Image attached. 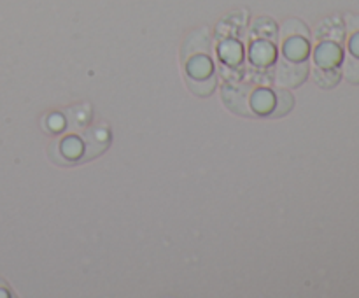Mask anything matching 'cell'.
Listing matches in <instances>:
<instances>
[{"instance_id":"obj_9","label":"cell","mask_w":359,"mask_h":298,"mask_svg":"<svg viewBox=\"0 0 359 298\" xmlns=\"http://www.w3.org/2000/svg\"><path fill=\"white\" fill-rule=\"evenodd\" d=\"M293 37L309 39V30H307V27L302 23V21L287 20L286 23L283 25V28H280V39H283V42H284V41H287V39H293Z\"/></svg>"},{"instance_id":"obj_2","label":"cell","mask_w":359,"mask_h":298,"mask_svg":"<svg viewBox=\"0 0 359 298\" xmlns=\"http://www.w3.org/2000/svg\"><path fill=\"white\" fill-rule=\"evenodd\" d=\"M251 97L252 90L248 84H233V86H226L223 90L224 105L235 114L256 116L251 109Z\"/></svg>"},{"instance_id":"obj_7","label":"cell","mask_w":359,"mask_h":298,"mask_svg":"<svg viewBox=\"0 0 359 298\" xmlns=\"http://www.w3.org/2000/svg\"><path fill=\"white\" fill-rule=\"evenodd\" d=\"M294 98L290 91L279 90L276 93V105H273V111L270 112V118H280V116H286L287 112L293 109Z\"/></svg>"},{"instance_id":"obj_1","label":"cell","mask_w":359,"mask_h":298,"mask_svg":"<svg viewBox=\"0 0 359 298\" xmlns=\"http://www.w3.org/2000/svg\"><path fill=\"white\" fill-rule=\"evenodd\" d=\"M307 72V63L302 60L280 58L276 67V84L283 88H297L304 83Z\"/></svg>"},{"instance_id":"obj_6","label":"cell","mask_w":359,"mask_h":298,"mask_svg":"<svg viewBox=\"0 0 359 298\" xmlns=\"http://www.w3.org/2000/svg\"><path fill=\"white\" fill-rule=\"evenodd\" d=\"M314 81L321 88H333L340 81V72L335 67H316Z\"/></svg>"},{"instance_id":"obj_4","label":"cell","mask_w":359,"mask_h":298,"mask_svg":"<svg viewBox=\"0 0 359 298\" xmlns=\"http://www.w3.org/2000/svg\"><path fill=\"white\" fill-rule=\"evenodd\" d=\"M340 58H342V51H340L339 46L332 44V42L321 44L316 51V62L319 67H335L340 62Z\"/></svg>"},{"instance_id":"obj_11","label":"cell","mask_w":359,"mask_h":298,"mask_svg":"<svg viewBox=\"0 0 359 298\" xmlns=\"http://www.w3.org/2000/svg\"><path fill=\"white\" fill-rule=\"evenodd\" d=\"M251 56L255 62L258 63H269L273 60V48L269 42H258V44L252 46Z\"/></svg>"},{"instance_id":"obj_12","label":"cell","mask_w":359,"mask_h":298,"mask_svg":"<svg viewBox=\"0 0 359 298\" xmlns=\"http://www.w3.org/2000/svg\"><path fill=\"white\" fill-rule=\"evenodd\" d=\"M210 69H212V63H210V60L205 58V56H198V58H193L191 62H189V65H188L189 74H191L193 77L207 76V74L210 72Z\"/></svg>"},{"instance_id":"obj_3","label":"cell","mask_w":359,"mask_h":298,"mask_svg":"<svg viewBox=\"0 0 359 298\" xmlns=\"http://www.w3.org/2000/svg\"><path fill=\"white\" fill-rule=\"evenodd\" d=\"M212 51V42H210V35L207 30H196L188 35L182 46V60L188 62L189 56L195 55H210Z\"/></svg>"},{"instance_id":"obj_14","label":"cell","mask_w":359,"mask_h":298,"mask_svg":"<svg viewBox=\"0 0 359 298\" xmlns=\"http://www.w3.org/2000/svg\"><path fill=\"white\" fill-rule=\"evenodd\" d=\"M347 30L351 34H358L359 32V16H347Z\"/></svg>"},{"instance_id":"obj_10","label":"cell","mask_w":359,"mask_h":298,"mask_svg":"<svg viewBox=\"0 0 359 298\" xmlns=\"http://www.w3.org/2000/svg\"><path fill=\"white\" fill-rule=\"evenodd\" d=\"M344 76L349 83L359 84V56L347 55L344 60Z\"/></svg>"},{"instance_id":"obj_15","label":"cell","mask_w":359,"mask_h":298,"mask_svg":"<svg viewBox=\"0 0 359 298\" xmlns=\"http://www.w3.org/2000/svg\"><path fill=\"white\" fill-rule=\"evenodd\" d=\"M351 51H353V55L359 56V32L358 34H354L353 41H351Z\"/></svg>"},{"instance_id":"obj_13","label":"cell","mask_w":359,"mask_h":298,"mask_svg":"<svg viewBox=\"0 0 359 298\" xmlns=\"http://www.w3.org/2000/svg\"><path fill=\"white\" fill-rule=\"evenodd\" d=\"M272 93L269 91H258V93L252 95V107L259 112H266L272 107Z\"/></svg>"},{"instance_id":"obj_5","label":"cell","mask_w":359,"mask_h":298,"mask_svg":"<svg viewBox=\"0 0 359 298\" xmlns=\"http://www.w3.org/2000/svg\"><path fill=\"white\" fill-rule=\"evenodd\" d=\"M186 84H188L189 90H191L195 95H198V97H209V95L214 91V88H216V79L207 76L203 77L189 76L188 79H186Z\"/></svg>"},{"instance_id":"obj_8","label":"cell","mask_w":359,"mask_h":298,"mask_svg":"<svg viewBox=\"0 0 359 298\" xmlns=\"http://www.w3.org/2000/svg\"><path fill=\"white\" fill-rule=\"evenodd\" d=\"M284 53H286L287 58H293V60H302L307 56L309 51V44L304 37H293V39H287L284 41Z\"/></svg>"}]
</instances>
